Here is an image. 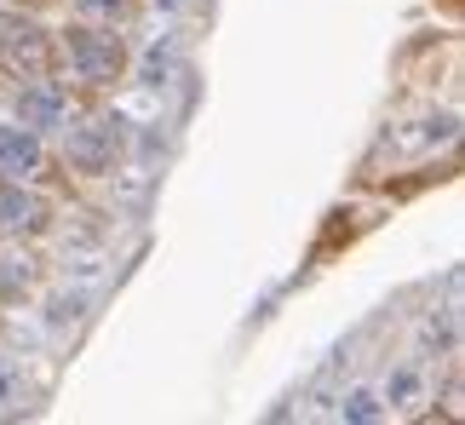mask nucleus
Segmentation results:
<instances>
[{
  "label": "nucleus",
  "mask_w": 465,
  "mask_h": 425,
  "mask_svg": "<svg viewBox=\"0 0 465 425\" xmlns=\"http://www.w3.org/2000/svg\"><path fill=\"white\" fill-rule=\"evenodd\" d=\"M58 58L81 86H115L133 69V46L115 24H86L81 17V24H69L58 35Z\"/></svg>",
  "instance_id": "obj_1"
},
{
  "label": "nucleus",
  "mask_w": 465,
  "mask_h": 425,
  "mask_svg": "<svg viewBox=\"0 0 465 425\" xmlns=\"http://www.w3.org/2000/svg\"><path fill=\"white\" fill-rule=\"evenodd\" d=\"M0 58H6V69L12 75H46L52 69V58H58V35H46L35 17H24V12H6L0 17Z\"/></svg>",
  "instance_id": "obj_2"
},
{
  "label": "nucleus",
  "mask_w": 465,
  "mask_h": 425,
  "mask_svg": "<svg viewBox=\"0 0 465 425\" xmlns=\"http://www.w3.org/2000/svg\"><path fill=\"white\" fill-rule=\"evenodd\" d=\"M115 155H121V121L110 115H93L81 127H64V162L75 173H115Z\"/></svg>",
  "instance_id": "obj_3"
},
{
  "label": "nucleus",
  "mask_w": 465,
  "mask_h": 425,
  "mask_svg": "<svg viewBox=\"0 0 465 425\" xmlns=\"http://www.w3.org/2000/svg\"><path fill=\"white\" fill-rule=\"evenodd\" d=\"M52 230V196H41L35 184L0 179V236L24 242V236H46Z\"/></svg>",
  "instance_id": "obj_4"
},
{
  "label": "nucleus",
  "mask_w": 465,
  "mask_h": 425,
  "mask_svg": "<svg viewBox=\"0 0 465 425\" xmlns=\"http://www.w3.org/2000/svg\"><path fill=\"white\" fill-rule=\"evenodd\" d=\"M46 173V138L24 121H0V179L35 184Z\"/></svg>",
  "instance_id": "obj_5"
},
{
  "label": "nucleus",
  "mask_w": 465,
  "mask_h": 425,
  "mask_svg": "<svg viewBox=\"0 0 465 425\" xmlns=\"http://www.w3.org/2000/svg\"><path fill=\"white\" fill-rule=\"evenodd\" d=\"M17 121L35 133H64L69 127V93H64V81H46V75H29L24 81V93H17Z\"/></svg>",
  "instance_id": "obj_6"
},
{
  "label": "nucleus",
  "mask_w": 465,
  "mask_h": 425,
  "mask_svg": "<svg viewBox=\"0 0 465 425\" xmlns=\"http://www.w3.org/2000/svg\"><path fill=\"white\" fill-rule=\"evenodd\" d=\"M17 264H24V271H12V253H0V299H6V305H17V299H29L35 288H41V264H35L29 253Z\"/></svg>",
  "instance_id": "obj_7"
},
{
  "label": "nucleus",
  "mask_w": 465,
  "mask_h": 425,
  "mask_svg": "<svg viewBox=\"0 0 465 425\" xmlns=\"http://www.w3.org/2000/svg\"><path fill=\"white\" fill-rule=\"evenodd\" d=\"M138 6H144V0H75V12L86 24H115V29H127Z\"/></svg>",
  "instance_id": "obj_8"
},
{
  "label": "nucleus",
  "mask_w": 465,
  "mask_h": 425,
  "mask_svg": "<svg viewBox=\"0 0 465 425\" xmlns=\"http://www.w3.org/2000/svg\"><path fill=\"white\" fill-rule=\"evenodd\" d=\"M345 414H351V420H373V414H380V409H373V397H368V391H356Z\"/></svg>",
  "instance_id": "obj_9"
}]
</instances>
